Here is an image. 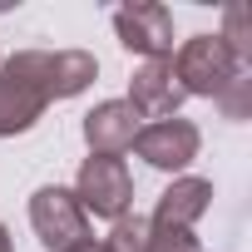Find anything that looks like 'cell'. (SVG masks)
<instances>
[{
	"label": "cell",
	"instance_id": "7c38bea8",
	"mask_svg": "<svg viewBox=\"0 0 252 252\" xmlns=\"http://www.w3.org/2000/svg\"><path fill=\"white\" fill-rule=\"evenodd\" d=\"M222 45L247 64L252 60V35H247V5H227V30H222Z\"/></svg>",
	"mask_w": 252,
	"mask_h": 252
},
{
	"label": "cell",
	"instance_id": "6da1fadb",
	"mask_svg": "<svg viewBox=\"0 0 252 252\" xmlns=\"http://www.w3.org/2000/svg\"><path fill=\"white\" fill-rule=\"evenodd\" d=\"M173 74H178L183 94L222 99V94L242 79V60L222 45V35H193V40H183V50H178V60H173Z\"/></svg>",
	"mask_w": 252,
	"mask_h": 252
},
{
	"label": "cell",
	"instance_id": "9a60e30c",
	"mask_svg": "<svg viewBox=\"0 0 252 252\" xmlns=\"http://www.w3.org/2000/svg\"><path fill=\"white\" fill-rule=\"evenodd\" d=\"M0 252H10V232L5 227H0Z\"/></svg>",
	"mask_w": 252,
	"mask_h": 252
},
{
	"label": "cell",
	"instance_id": "4fadbf2b",
	"mask_svg": "<svg viewBox=\"0 0 252 252\" xmlns=\"http://www.w3.org/2000/svg\"><path fill=\"white\" fill-rule=\"evenodd\" d=\"M149 227H154V222H149ZM149 252H203V247H198L193 232H158V227H154V232H149Z\"/></svg>",
	"mask_w": 252,
	"mask_h": 252
},
{
	"label": "cell",
	"instance_id": "8992f818",
	"mask_svg": "<svg viewBox=\"0 0 252 252\" xmlns=\"http://www.w3.org/2000/svg\"><path fill=\"white\" fill-rule=\"evenodd\" d=\"M198 144L203 139H198V129L188 119H158V124H149V129H139V139H134L139 158L154 163V168H163V173L188 168L198 158Z\"/></svg>",
	"mask_w": 252,
	"mask_h": 252
},
{
	"label": "cell",
	"instance_id": "9c48e42d",
	"mask_svg": "<svg viewBox=\"0 0 252 252\" xmlns=\"http://www.w3.org/2000/svg\"><path fill=\"white\" fill-rule=\"evenodd\" d=\"M45 109H50V99L40 94V84H35L15 60H5V64H0V139L35 129V119H40Z\"/></svg>",
	"mask_w": 252,
	"mask_h": 252
},
{
	"label": "cell",
	"instance_id": "5b68a950",
	"mask_svg": "<svg viewBox=\"0 0 252 252\" xmlns=\"http://www.w3.org/2000/svg\"><path fill=\"white\" fill-rule=\"evenodd\" d=\"M114 35L124 50L149 55V60H173V15L154 0H134V5L114 10Z\"/></svg>",
	"mask_w": 252,
	"mask_h": 252
},
{
	"label": "cell",
	"instance_id": "7a4b0ae2",
	"mask_svg": "<svg viewBox=\"0 0 252 252\" xmlns=\"http://www.w3.org/2000/svg\"><path fill=\"white\" fill-rule=\"evenodd\" d=\"M74 203L84 208V218H129V203H134V178L129 168H124V158H99L89 154L79 163V178H74Z\"/></svg>",
	"mask_w": 252,
	"mask_h": 252
},
{
	"label": "cell",
	"instance_id": "277c9868",
	"mask_svg": "<svg viewBox=\"0 0 252 252\" xmlns=\"http://www.w3.org/2000/svg\"><path fill=\"white\" fill-rule=\"evenodd\" d=\"M30 227H35V237H40L45 252H74V247L89 242V218H84V208L74 203L69 188H55V183L30 198Z\"/></svg>",
	"mask_w": 252,
	"mask_h": 252
},
{
	"label": "cell",
	"instance_id": "30bf717a",
	"mask_svg": "<svg viewBox=\"0 0 252 252\" xmlns=\"http://www.w3.org/2000/svg\"><path fill=\"white\" fill-rule=\"evenodd\" d=\"M208 203H213V183L208 178H173L163 188V198H158L149 222L158 232H193V222L208 213Z\"/></svg>",
	"mask_w": 252,
	"mask_h": 252
},
{
	"label": "cell",
	"instance_id": "52a82bcc",
	"mask_svg": "<svg viewBox=\"0 0 252 252\" xmlns=\"http://www.w3.org/2000/svg\"><path fill=\"white\" fill-rule=\"evenodd\" d=\"M139 114L129 109V99H104V104H94L89 114H84V144H89V154H99V158H119V154H129L134 149V139H139Z\"/></svg>",
	"mask_w": 252,
	"mask_h": 252
},
{
	"label": "cell",
	"instance_id": "5bb4252c",
	"mask_svg": "<svg viewBox=\"0 0 252 252\" xmlns=\"http://www.w3.org/2000/svg\"><path fill=\"white\" fill-rule=\"evenodd\" d=\"M74 252H109V247H104V242H94V237H89V242H84V247H74Z\"/></svg>",
	"mask_w": 252,
	"mask_h": 252
},
{
	"label": "cell",
	"instance_id": "ba28073f",
	"mask_svg": "<svg viewBox=\"0 0 252 252\" xmlns=\"http://www.w3.org/2000/svg\"><path fill=\"white\" fill-rule=\"evenodd\" d=\"M183 84L173 74V60H149L134 79H129V109L139 119H178V104H183Z\"/></svg>",
	"mask_w": 252,
	"mask_h": 252
},
{
	"label": "cell",
	"instance_id": "8fae6325",
	"mask_svg": "<svg viewBox=\"0 0 252 252\" xmlns=\"http://www.w3.org/2000/svg\"><path fill=\"white\" fill-rule=\"evenodd\" d=\"M149 218H119L114 222V232H109V252H149Z\"/></svg>",
	"mask_w": 252,
	"mask_h": 252
},
{
	"label": "cell",
	"instance_id": "3957f363",
	"mask_svg": "<svg viewBox=\"0 0 252 252\" xmlns=\"http://www.w3.org/2000/svg\"><path fill=\"white\" fill-rule=\"evenodd\" d=\"M15 64L40 84L45 99H74L94 84L99 74V60L89 50H20Z\"/></svg>",
	"mask_w": 252,
	"mask_h": 252
}]
</instances>
